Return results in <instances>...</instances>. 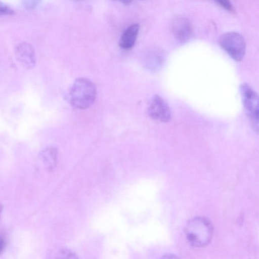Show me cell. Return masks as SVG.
<instances>
[{"label": "cell", "mask_w": 259, "mask_h": 259, "mask_svg": "<svg viewBox=\"0 0 259 259\" xmlns=\"http://www.w3.org/2000/svg\"><path fill=\"white\" fill-rule=\"evenodd\" d=\"M221 47L234 60H243L246 52V44L241 35L236 32L222 34L219 39Z\"/></svg>", "instance_id": "3"}, {"label": "cell", "mask_w": 259, "mask_h": 259, "mask_svg": "<svg viewBox=\"0 0 259 259\" xmlns=\"http://www.w3.org/2000/svg\"><path fill=\"white\" fill-rule=\"evenodd\" d=\"M240 93L245 109L252 127L258 132V100L257 93L247 83L240 85Z\"/></svg>", "instance_id": "4"}, {"label": "cell", "mask_w": 259, "mask_h": 259, "mask_svg": "<svg viewBox=\"0 0 259 259\" xmlns=\"http://www.w3.org/2000/svg\"><path fill=\"white\" fill-rule=\"evenodd\" d=\"M97 96V90L94 83L84 77L75 80L68 93V100L72 107L85 109L91 106Z\"/></svg>", "instance_id": "1"}, {"label": "cell", "mask_w": 259, "mask_h": 259, "mask_svg": "<svg viewBox=\"0 0 259 259\" xmlns=\"http://www.w3.org/2000/svg\"><path fill=\"white\" fill-rule=\"evenodd\" d=\"M222 8L229 11H233V7L229 0H214Z\"/></svg>", "instance_id": "10"}, {"label": "cell", "mask_w": 259, "mask_h": 259, "mask_svg": "<svg viewBox=\"0 0 259 259\" xmlns=\"http://www.w3.org/2000/svg\"><path fill=\"white\" fill-rule=\"evenodd\" d=\"M13 14V10L6 6L0 5V15H10Z\"/></svg>", "instance_id": "12"}, {"label": "cell", "mask_w": 259, "mask_h": 259, "mask_svg": "<svg viewBox=\"0 0 259 259\" xmlns=\"http://www.w3.org/2000/svg\"><path fill=\"white\" fill-rule=\"evenodd\" d=\"M72 1H83V0H72Z\"/></svg>", "instance_id": "16"}, {"label": "cell", "mask_w": 259, "mask_h": 259, "mask_svg": "<svg viewBox=\"0 0 259 259\" xmlns=\"http://www.w3.org/2000/svg\"><path fill=\"white\" fill-rule=\"evenodd\" d=\"M15 55L17 60L25 68H33L36 64V57L32 47L27 43H21L15 49Z\"/></svg>", "instance_id": "7"}, {"label": "cell", "mask_w": 259, "mask_h": 259, "mask_svg": "<svg viewBox=\"0 0 259 259\" xmlns=\"http://www.w3.org/2000/svg\"><path fill=\"white\" fill-rule=\"evenodd\" d=\"M185 233L191 245L202 247L206 246L211 241L213 226L207 218L197 217L189 221L185 227Z\"/></svg>", "instance_id": "2"}, {"label": "cell", "mask_w": 259, "mask_h": 259, "mask_svg": "<svg viewBox=\"0 0 259 259\" xmlns=\"http://www.w3.org/2000/svg\"><path fill=\"white\" fill-rule=\"evenodd\" d=\"M140 30V25L135 23L128 27L123 32L119 41V46L124 50L132 48L136 41Z\"/></svg>", "instance_id": "8"}, {"label": "cell", "mask_w": 259, "mask_h": 259, "mask_svg": "<svg viewBox=\"0 0 259 259\" xmlns=\"http://www.w3.org/2000/svg\"><path fill=\"white\" fill-rule=\"evenodd\" d=\"M114 1L119 2L124 5H129L133 2V0H114Z\"/></svg>", "instance_id": "14"}, {"label": "cell", "mask_w": 259, "mask_h": 259, "mask_svg": "<svg viewBox=\"0 0 259 259\" xmlns=\"http://www.w3.org/2000/svg\"><path fill=\"white\" fill-rule=\"evenodd\" d=\"M6 241L3 234H0V254L3 252L6 246Z\"/></svg>", "instance_id": "13"}, {"label": "cell", "mask_w": 259, "mask_h": 259, "mask_svg": "<svg viewBox=\"0 0 259 259\" xmlns=\"http://www.w3.org/2000/svg\"><path fill=\"white\" fill-rule=\"evenodd\" d=\"M2 209H3V207L1 205V204H0V218H1V215L2 211Z\"/></svg>", "instance_id": "15"}, {"label": "cell", "mask_w": 259, "mask_h": 259, "mask_svg": "<svg viewBox=\"0 0 259 259\" xmlns=\"http://www.w3.org/2000/svg\"><path fill=\"white\" fill-rule=\"evenodd\" d=\"M171 30L174 36L180 42L188 41L192 36L193 30L189 20L183 16H177L172 20Z\"/></svg>", "instance_id": "6"}, {"label": "cell", "mask_w": 259, "mask_h": 259, "mask_svg": "<svg viewBox=\"0 0 259 259\" xmlns=\"http://www.w3.org/2000/svg\"><path fill=\"white\" fill-rule=\"evenodd\" d=\"M147 113L152 119L167 122L171 118V112L167 102L159 95H155L150 100Z\"/></svg>", "instance_id": "5"}, {"label": "cell", "mask_w": 259, "mask_h": 259, "mask_svg": "<svg viewBox=\"0 0 259 259\" xmlns=\"http://www.w3.org/2000/svg\"><path fill=\"white\" fill-rule=\"evenodd\" d=\"M60 255L62 256V258H77L75 253L71 250L67 249H62L60 251Z\"/></svg>", "instance_id": "11"}, {"label": "cell", "mask_w": 259, "mask_h": 259, "mask_svg": "<svg viewBox=\"0 0 259 259\" xmlns=\"http://www.w3.org/2000/svg\"><path fill=\"white\" fill-rule=\"evenodd\" d=\"M57 151L53 146H49L42 150L39 154V158L47 169L53 170L56 165Z\"/></svg>", "instance_id": "9"}]
</instances>
